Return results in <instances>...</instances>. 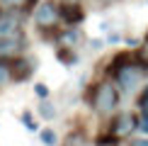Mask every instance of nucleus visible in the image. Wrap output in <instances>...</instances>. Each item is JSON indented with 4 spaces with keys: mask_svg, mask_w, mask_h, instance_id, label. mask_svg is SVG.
<instances>
[{
    "mask_svg": "<svg viewBox=\"0 0 148 146\" xmlns=\"http://www.w3.org/2000/svg\"><path fill=\"white\" fill-rule=\"evenodd\" d=\"M119 97L121 93L116 90L114 81H97L95 88H92V95H90V105L97 114H112L116 105H119Z\"/></svg>",
    "mask_w": 148,
    "mask_h": 146,
    "instance_id": "nucleus-1",
    "label": "nucleus"
},
{
    "mask_svg": "<svg viewBox=\"0 0 148 146\" xmlns=\"http://www.w3.org/2000/svg\"><path fill=\"white\" fill-rule=\"evenodd\" d=\"M36 3H39V0H0V8L3 10H20L24 15H29Z\"/></svg>",
    "mask_w": 148,
    "mask_h": 146,
    "instance_id": "nucleus-10",
    "label": "nucleus"
},
{
    "mask_svg": "<svg viewBox=\"0 0 148 146\" xmlns=\"http://www.w3.org/2000/svg\"><path fill=\"white\" fill-rule=\"evenodd\" d=\"M61 12V22L68 27H78L80 22H85V8L80 5V0H63L58 5Z\"/></svg>",
    "mask_w": 148,
    "mask_h": 146,
    "instance_id": "nucleus-5",
    "label": "nucleus"
},
{
    "mask_svg": "<svg viewBox=\"0 0 148 146\" xmlns=\"http://www.w3.org/2000/svg\"><path fill=\"white\" fill-rule=\"evenodd\" d=\"M129 146H148V136H141V139H134V141H129Z\"/></svg>",
    "mask_w": 148,
    "mask_h": 146,
    "instance_id": "nucleus-19",
    "label": "nucleus"
},
{
    "mask_svg": "<svg viewBox=\"0 0 148 146\" xmlns=\"http://www.w3.org/2000/svg\"><path fill=\"white\" fill-rule=\"evenodd\" d=\"M136 132H141L143 136H148V117H143V114H136Z\"/></svg>",
    "mask_w": 148,
    "mask_h": 146,
    "instance_id": "nucleus-18",
    "label": "nucleus"
},
{
    "mask_svg": "<svg viewBox=\"0 0 148 146\" xmlns=\"http://www.w3.org/2000/svg\"><path fill=\"white\" fill-rule=\"evenodd\" d=\"M97 3H102V5H109V3H114V0H97Z\"/></svg>",
    "mask_w": 148,
    "mask_h": 146,
    "instance_id": "nucleus-21",
    "label": "nucleus"
},
{
    "mask_svg": "<svg viewBox=\"0 0 148 146\" xmlns=\"http://www.w3.org/2000/svg\"><path fill=\"white\" fill-rule=\"evenodd\" d=\"M80 39H83V32H80L78 27H68V29L56 32V44L58 46H66V49H73Z\"/></svg>",
    "mask_w": 148,
    "mask_h": 146,
    "instance_id": "nucleus-8",
    "label": "nucleus"
},
{
    "mask_svg": "<svg viewBox=\"0 0 148 146\" xmlns=\"http://www.w3.org/2000/svg\"><path fill=\"white\" fill-rule=\"evenodd\" d=\"M34 95L39 97V100H49L51 90H49V85H46V83H34Z\"/></svg>",
    "mask_w": 148,
    "mask_h": 146,
    "instance_id": "nucleus-17",
    "label": "nucleus"
},
{
    "mask_svg": "<svg viewBox=\"0 0 148 146\" xmlns=\"http://www.w3.org/2000/svg\"><path fill=\"white\" fill-rule=\"evenodd\" d=\"M61 146H90V139H88V134H85V129H71L63 136Z\"/></svg>",
    "mask_w": 148,
    "mask_h": 146,
    "instance_id": "nucleus-9",
    "label": "nucleus"
},
{
    "mask_svg": "<svg viewBox=\"0 0 148 146\" xmlns=\"http://www.w3.org/2000/svg\"><path fill=\"white\" fill-rule=\"evenodd\" d=\"M136 107H138V114L148 117V85H143L141 93L136 95Z\"/></svg>",
    "mask_w": 148,
    "mask_h": 146,
    "instance_id": "nucleus-13",
    "label": "nucleus"
},
{
    "mask_svg": "<svg viewBox=\"0 0 148 146\" xmlns=\"http://www.w3.org/2000/svg\"><path fill=\"white\" fill-rule=\"evenodd\" d=\"M39 139L44 146H56L58 144V134L53 129H49V127H44V129H39Z\"/></svg>",
    "mask_w": 148,
    "mask_h": 146,
    "instance_id": "nucleus-14",
    "label": "nucleus"
},
{
    "mask_svg": "<svg viewBox=\"0 0 148 146\" xmlns=\"http://www.w3.org/2000/svg\"><path fill=\"white\" fill-rule=\"evenodd\" d=\"M8 83H12V76H10V61H0V90H3Z\"/></svg>",
    "mask_w": 148,
    "mask_h": 146,
    "instance_id": "nucleus-15",
    "label": "nucleus"
},
{
    "mask_svg": "<svg viewBox=\"0 0 148 146\" xmlns=\"http://www.w3.org/2000/svg\"><path fill=\"white\" fill-rule=\"evenodd\" d=\"M39 117L46 119V122L56 119V107H53L51 100H41V102H39Z\"/></svg>",
    "mask_w": 148,
    "mask_h": 146,
    "instance_id": "nucleus-12",
    "label": "nucleus"
},
{
    "mask_svg": "<svg viewBox=\"0 0 148 146\" xmlns=\"http://www.w3.org/2000/svg\"><path fill=\"white\" fill-rule=\"evenodd\" d=\"M56 59H58L63 66H73V63H78V54L73 51V49H66V46H58Z\"/></svg>",
    "mask_w": 148,
    "mask_h": 146,
    "instance_id": "nucleus-11",
    "label": "nucleus"
},
{
    "mask_svg": "<svg viewBox=\"0 0 148 146\" xmlns=\"http://www.w3.org/2000/svg\"><path fill=\"white\" fill-rule=\"evenodd\" d=\"M34 73V61L27 56V54H22V56L12 59L10 61V76H12V83H24L29 81Z\"/></svg>",
    "mask_w": 148,
    "mask_h": 146,
    "instance_id": "nucleus-7",
    "label": "nucleus"
},
{
    "mask_svg": "<svg viewBox=\"0 0 148 146\" xmlns=\"http://www.w3.org/2000/svg\"><path fill=\"white\" fill-rule=\"evenodd\" d=\"M143 51L148 54V32H146V36H143Z\"/></svg>",
    "mask_w": 148,
    "mask_h": 146,
    "instance_id": "nucleus-20",
    "label": "nucleus"
},
{
    "mask_svg": "<svg viewBox=\"0 0 148 146\" xmlns=\"http://www.w3.org/2000/svg\"><path fill=\"white\" fill-rule=\"evenodd\" d=\"M27 46H29V41L24 34L0 39V61H12L17 56H22V54H27Z\"/></svg>",
    "mask_w": 148,
    "mask_h": 146,
    "instance_id": "nucleus-4",
    "label": "nucleus"
},
{
    "mask_svg": "<svg viewBox=\"0 0 148 146\" xmlns=\"http://www.w3.org/2000/svg\"><path fill=\"white\" fill-rule=\"evenodd\" d=\"M22 124L27 127V132H39V124H36V119H34V114L32 112H22Z\"/></svg>",
    "mask_w": 148,
    "mask_h": 146,
    "instance_id": "nucleus-16",
    "label": "nucleus"
},
{
    "mask_svg": "<svg viewBox=\"0 0 148 146\" xmlns=\"http://www.w3.org/2000/svg\"><path fill=\"white\" fill-rule=\"evenodd\" d=\"M24 34V12L20 10H3L0 12V39Z\"/></svg>",
    "mask_w": 148,
    "mask_h": 146,
    "instance_id": "nucleus-3",
    "label": "nucleus"
},
{
    "mask_svg": "<svg viewBox=\"0 0 148 146\" xmlns=\"http://www.w3.org/2000/svg\"><path fill=\"white\" fill-rule=\"evenodd\" d=\"M29 15H32V22H34V27L41 32V36L51 34V32L56 34V27L61 22V12H58V5L53 3V0H39Z\"/></svg>",
    "mask_w": 148,
    "mask_h": 146,
    "instance_id": "nucleus-2",
    "label": "nucleus"
},
{
    "mask_svg": "<svg viewBox=\"0 0 148 146\" xmlns=\"http://www.w3.org/2000/svg\"><path fill=\"white\" fill-rule=\"evenodd\" d=\"M109 134H112L114 139H124L129 134L136 132V114L134 112H119L116 117L112 119V127H109Z\"/></svg>",
    "mask_w": 148,
    "mask_h": 146,
    "instance_id": "nucleus-6",
    "label": "nucleus"
}]
</instances>
